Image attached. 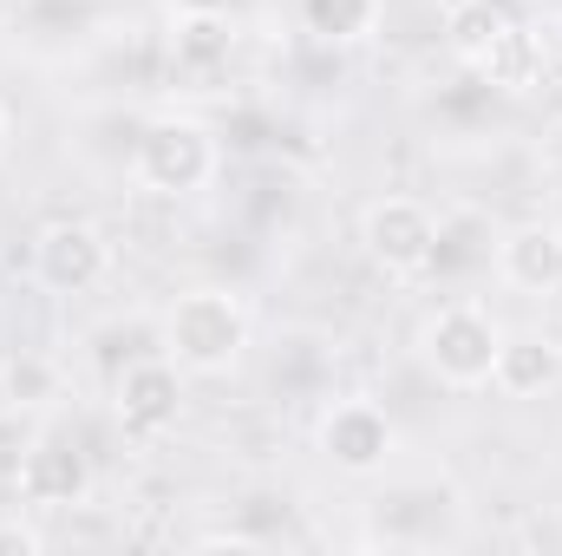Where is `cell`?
Segmentation results:
<instances>
[{
	"label": "cell",
	"mask_w": 562,
	"mask_h": 556,
	"mask_svg": "<svg viewBox=\"0 0 562 556\" xmlns=\"http://www.w3.org/2000/svg\"><path fill=\"white\" fill-rule=\"evenodd\" d=\"M249 347V308L229 288H183L164 308V354L183 374H229Z\"/></svg>",
	"instance_id": "obj_1"
},
{
	"label": "cell",
	"mask_w": 562,
	"mask_h": 556,
	"mask_svg": "<svg viewBox=\"0 0 562 556\" xmlns=\"http://www.w3.org/2000/svg\"><path fill=\"white\" fill-rule=\"evenodd\" d=\"M497 347H504V327H497L477 301H451V308H438V314L425 321V334H419L425 367H431L445 387H458V393L491 387Z\"/></svg>",
	"instance_id": "obj_2"
},
{
	"label": "cell",
	"mask_w": 562,
	"mask_h": 556,
	"mask_svg": "<svg viewBox=\"0 0 562 556\" xmlns=\"http://www.w3.org/2000/svg\"><path fill=\"white\" fill-rule=\"evenodd\" d=\"M360 249L380 276L419 281L438 263V216L419 197H373L360 210Z\"/></svg>",
	"instance_id": "obj_3"
},
{
	"label": "cell",
	"mask_w": 562,
	"mask_h": 556,
	"mask_svg": "<svg viewBox=\"0 0 562 556\" xmlns=\"http://www.w3.org/2000/svg\"><path fill=\"white\" fill-rule=\"evenodd\" d=\"M132 177L157 197H190L216 177V138L196 119H157L138 132L132 151Z\"/></svg>",
	"instance_id": "obj_4"
},
{
	"label": "cell",
	"mask_w": 562,
	"mask_h": 556,
	"mask_svg": "<svg viewBox=\"0 0 562 556\" xmlns=\"http://www.w3.org/2000/svg\"><path fill=\"white\" fill-rule=\"evenodd\" d=\"M314 445H321V458L334 471L373 478V471H386V458L400 445V425L386 419V407H373V400H334L321 413V425H314Z\"/></svg>",
	"instance_id": "obj_5"
},
{
	"label": "cell",
	"mask_w": 562,
	"mask_h": 556,
	"mask_svg": "<svg viewBox=\"0 0 562 556\" xmlns=\"http://www.w3.org/2000/svg\"><path fill=\"white\" fill-rule=\"evenodd\" d=\"M33 276L53 294H86L112 276V243L99 223H79V216H59L33 236Z\"/></svg>",
	"instance_id": "obj_6"
},
{
	"label": "cell",
	"mask_w": 562,
	"mask_h": 556,
	"mask_svg": "<svg viewBox=\"0 0 562 556\" xmlns=\"http://www.w3.org/2000/svg\"><path fill=\"white\" fill-rule=\"evenodd\" d=\"M112 413L132 438H164L177 419H183V367L170 354H150L132 360L119 380H112Z\"/></svg>",
	"instance_id": "obj_7"
},
{
	"label": "cell",
	"mask_w": 562,
	"mask_h": 556,
	"mask_svg": "<svg viewBox=\"0 0 562 556\" xmlns=\"http://www.w3.org/2000/svg\"><path fill=\"white\" fill-rule=\"evenodd\" d=\"M20 498L33 511H79L92 498V458L72 445V438H33L20 452V471H13Z\"/></svg>",
	"instance_id": "obj_8"
},
{
	"label": "cell",
	"mask_w": 562,
	"mask_h": 556,
	"mask_svg": "<svg viewBox=\"0 0 562 556\" xmlns=\"http://www.w3.org/2000/svg\"><path fill=\"white\" fill-rule=\"evenodd\" d=\"M229 53H236V33H229V20H216V13H177L170 73H177L190 92H216V79L229 73Z\"/></svg>",
	"instance_id": "obj_9"
},
{
	"label": "cell",
	"mask_w": 562,
	"mask_h": 556,
	"mask_svg": "<svg viewBox=\"0 0 562 556\" xmlns=\"http://www.w3.org/2000/svg\"><path fill=\"white\" fill-rule=\"evenodd\" d=\"M491 387L504 400H543L562 387V341L550 334H504L497 347V367H491Z\"/></svg>",
	"instance_id": "obj_10"
},
{
	"label": "cell",
	"mask_w": 562,
	"mask_h": 556,
	"mask_svg": "<svg viewBox=\"0 0 562 556\" xmlns=\"http://www.w3.org/2000/svg\"><path fill=\"white\" fill-rule=\"evenodd\" d=\"M497 276L517 294H557L562 288V236L550 223H517L497 243Z\"/></svg>",
	"instance_id": "obj_11"
},
{
	"label": "cell",
	"mask_w": 562,
	"mask_h": 556,
	"mask_svg": "<svg viewBox=\"0 0 562 556\" xmlns=\"http://www.w3.org/2000/svg\"><path fill=\"white\" fill-rule=\"evenodd\" d=\"M301 7V33L321 46H367L386 20V0H294Z\"/></svg>",
	"instance_id": "obj_12"
},
{
	"label": "cell",
	"mask_w": 562,
	"mask_h": 556,
	"mask_svg": "<svg viewBox=\"0 0 562 556\" xmlns=\"http://www.w3.org/2000/svg\"><path fill=\"white\" fill-rule=\"evenodd\" d=\"M484 86H497V92H530V86H543V40L530 33V26H504V40L471 66Z\"/></svg>",
	"instance_id": "obj_13"
},
{
	"label": "cell",
	"mask_w": 562,
	"mask_h": 556,
	"mask_svg": "<svg viewBox=\"0 0 562 556\" xmlns=\"http://www.w3.org/2000/svg\"><path fill=\"white\" fill-rule=\"evenodd\" d=\"M504 26H510V13L491 7V0H451V13H445V40H451V53L464 66H477L504 40Z\"/></svg>",
	"instance_id": "obj_14"
},
{
	"label": "cell",
	"mask_w": 562,
	"mask_h": 556,
	"mask_svg": "<svg viewBox=\"0 0 562 556\" xmlns=\"http://www.w3.org/2000/svg\"><path fill=\"white\" fill-rule=\"evenodd\" d=\"M7 400H13V407H46V400H53V367L33 360V354L13 360V367H7Z\"/></svg>",
	"instance_id": "obj_15"
},
{
	"label": "cell",
	"mask_w": 562,
	"mask_h": 556,
	"mask_svg": "<svg viewBox=\"0 0 562 556\" xmlns=\"http://www.w3.org/2000/svg\"><path fill=\"white\" fill-rule=\"evenodd\" d=\"M33 551H46V537L20 518H0V556H33Z\"/></svg>",
	"instance_id": "obj_16"
},
{
	"label": "cell",
	"mask_w": 562,
	"mask_h": 556,
	"mask_svg": "<svg viewBox=\"0 0 562 556\" xmlns=\"http://www.w3.org/2000/svg\"><path fill=\"white\" fill-rule=\"evenodd\" d=\"M196 551H262V544H256V537H243V531H203V537H196Z\"/></svg>",
	"instance_id": "obj_17"
},
{
	"label": "cell",
	"mask_w": 562,
	"mask_h": 556,
	"mask_svg": "<svg viewBox=\"0 0 562 556\" xmlns=\"http://www.w3.org/2000/svg\"><path fill=\"white\" fill-rule=\"evenodd\" d=\"M170 13H216V20H229L236 0H170Z\"/></svg>",
	"instance_id": "obj_18"
},
{
	"label": "cell",
	"mask_w": 562,
	"mask_h": 556,
	"mask_svg": "<svg viewBox=\"0 0 562 556\" xmlns=\"http://www.w3.org/2000/svg\"><path fill=\"white\" fill-rule=\"evenodd\" d=\"M0 151H7V112H0Z\"/></svg>",
	"instance_id": "obj_19"
},
{
	"label": "cell",
	"mask_w": 562,
	"mask_h": 556,
	"mask_svg": "<svg viewBox=\"0 0 562 556\" xmlns=\"http://www.w3.org/2000/svg\"><path fill=\"white\" fill-rule=\"evenodd\" d=\"M524 7H543V0H524Z\"/></svg>",
	"instance_id": "obj_20"
}]
</instances>
